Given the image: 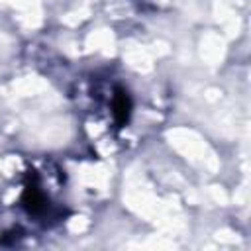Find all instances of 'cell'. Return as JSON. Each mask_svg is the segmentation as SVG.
Instances as JSON below:
<instances>
[{
	"mask_svg": "<svg viewBox=\"0 0 251 251\" xmlns=\"http://www.w3.org/2000/svg\"><path fill=\"white\" fill-rule=\"evenodd\" d=\"M129 110H131V102H129L127 94L122 92V90H118V94L114 96V116H116V122H118L120 126L127 122Z\"/></svg>",
	"mask_w": 251,
	"mask_h": 251,
	"instance_id": "obj_1",
	"label": "cell"
}]
</instances>
